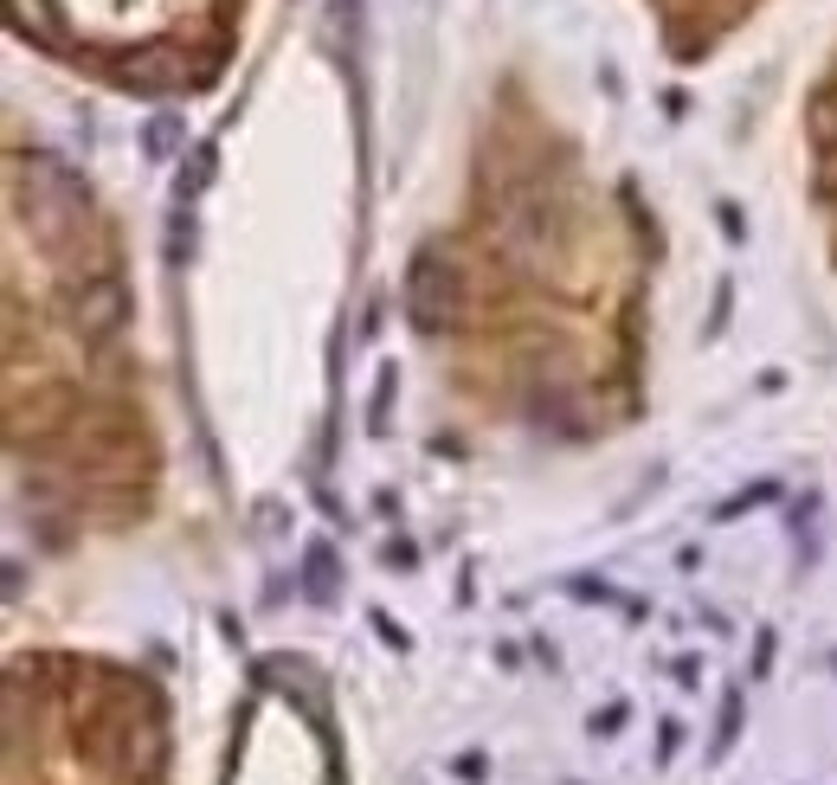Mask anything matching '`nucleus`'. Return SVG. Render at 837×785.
I'll return each mask as SVG.
<instances>
[{"mask_svg": "<svg viewBox=\"0 0 837 785\" xmlns=\"http://www.w3.org/2000/svg\"><path fill=\"white\" fill-rule=\"evenodd\" d=\"M13 39L142 103L213 90L245 26V0H7Z\"/></svg>", "mask_w": 837, "mask_h": 785, "instance_id": "1", "label": "nucleus"}, {"mask_svg": "<svg viewBox=\"0 0 837 785\" xmlns=\"http://www.w3.org/2000/svg\"><path fill=\"white\" fill-rule=\"evenodd\" d=\"M638 7L651 13L664 52H670L677 65H702V59H715L767 0H638Z\"/></svg>", "mask_w": 837, "mask_h": 785, "instance_id": "2", "label": "nucleus"}, {"mask_svg": "<svg viewBox=\"0 0 837 785\" xmlns=\"http://www.w3.org/2000/svg\"><path fill=\"white\" fill-rule=\"evenodd\" d=\"M805 148H812V200L832 225V252H837V39L818 77H812V90H805Z\"/></svg>", "mask_w": 837, "mask_h": 785, "instance_id": "3", "label": "nucleus"}]
</instances>
